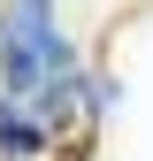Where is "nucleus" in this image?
<instances>
[{
  "instance_id": "nucleus-1",
  "label": "nucleus",
  "mask_w": 153,
  "mask_h": 161,
  "mask_svg": "<svg viewBox=\"0 0 153 161\" xmlns=\"http://www.w3.org/2000/svg\"><path fill=\"white\" fill-rule=\"evenodd\" d=\"M0 153L8 161H38L46 153V123H38L31 100H15V92H0Z\"/></svg>"
}]
</instances>
